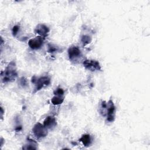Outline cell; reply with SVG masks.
Wrapping results in <instances>:
<instances>
[{"label":"cell","mask_w":150,"mask_h":150,"mask_svg":"<svg viewBox=\"0 0 150 150\" xmlns=\"http://www.w3.org/2000/svg\"><path fill=\"white\" fill-rule=\"evenodd\" d=\"M37 143L33 140H28V142L22 147L23 149H38Z\"/></svg>","instance_id":"obj_11"},{"label":"cell","mask_w":150,"mask_h":150,"mask_svg":"<svg viewBox=\"0 0 150 150\" xmlns=\"http://www.w3.org/2000/svg\"><path fill=\"white\" fill-rule=\"evenodd\" d=\"M50 79L48 76H42L37 78L36 76H33L32 78V82L35 84V88L33 93L40 90L45 87L48 86L50 83Z\"/></svg>","instance_id":"obj_3"},{"label":"cell","mask_w":150,"mask_h":150,"mask_svg":"<svg viewBox=\"0 0 150 150\" xmlns=\"http://www.w3.org/2000/svg\"><path fill=\"white\" fill-rule=\"evenodd\" d=\"M44 38L38 36L30 39L28 41V45L32 50H38L42 47L44 43Z\"/></svg>","instance_id":"obj_7"},{"label":"cell","mask_w":150,"mask_h":150,"mask_svg":"<svg viewBox=\"0 0 150 150\" xmlns=\"http://www.w3.org/2000/svg\"><path fill=\"white\" fill-rule=\"evenodd\" d=\"M1 120H2V118H3V115H4V110H3V108H2V107H1Z\"/></svg>","instance_id":"obj_19"},{"label":"cell","mask_w":150,"mask_h":150,"mask_svg":"<svg viewBox=\"0 0 150 150\" xmlns=\"http://www.w3.org/2000/svg\"><path fill=\"white\" fill-rule=\"evenodd\" d=\"M22 129V125H17V126L15 127V131H17V132L20 131Z\"/></svg>","instance_id":"obj_18"},{"label":"cell","mask_w":150,"mask_h":150,"mask_svg":"<svg viewBox=\"0 0 150 150\" xmlns=\"http://www.w3.org/2000/svg\"><path fill=\"white\" fill-rule=\"evenodd\" d=\"M19 29H20V26L18 25H15L13 26L12 29V33L13 36H16L17 35L19 30Z\"/></svg>","instance_id":"obj_16"},{"label":"cell","mask_w":150,"mask_h":150,"mask_svg":"<svg viewBox=\"0 0 150 150\" xmlns=\"http://www.w3.org/2000/svg\"><path fill=\"white\" fill-rule=\"evenodd\" d=\"M1 146H2L3 145V138H1Z\"/></svg>","instance_id":"obj_20"},{"label":"cell","mask_w":150,"mask_h":150,"mask_svg":"<svg viewBox=\"0 0 150 150\" xmlns=\"http://www.w3.org/2000/svg\"><path fill=\"white\" fill-rule=\"evenodd\" d=\"M32 132L34 136L38 139L43 138L47 136L48 132L47 129L44 126L43 124L38 122L32 128Z\"/></svg>","instance_id":"obj_4"},{"label":"cell","mask_w":150,"mask_h":150,"mask_svg":"<svg viewBox=\"0 0 150 150\" xmlns=\"http://www.w3.org/2000/svg\"><path fill=\"white\" fill-rule=\"evenodd\" d=\"M44 126L47 129H53L57 125V121L54 116H47L43 121Z\"/></svg>","instance_id":"obj_9"},{"label":"cell","mask_w":150,"mask_h":150,"mask_svg":"<svg viewBox=\"0 0 150 150\" xmlns=\"http://www.w3.org/2000/svg\"><path fill=\"white\" fill-rule=\"evenodd\" d=\"M59 50V47H57V46L51 44V43H49L47 45V52L51 53H54L58 52Z\"/></svg>","instance_id":"obj_13"},{"label":"cell","mask_w":150,"mask_h":150,"mask_svg":"<svg viewBox=\"0 0 150 150\" xmlns=\"http://www.w3.org/2000/svg\"><path fill=\"white\" fill-rule=\"evenodd\" d=\"M64 100V96H59L54 95L51 99V102L52 104L54 105H57L62 104Z\"/></svg>","instance_id":"obj_12"},{"label":"cell","mask_w":150,"mask_h":150,"mask_svg":"<svg viewBox=\"0 0 150 150\" xmlns=\"http://www.w3.org/2000/svg\"><path fill=\"white\" fill-rule=\"evenodd\" d=\"M20 84L23 87H25L28 86V80L24 77H22L20 79Z\"/></svg>","instance_id":"obj_17"},{"label":"cell","mask_w":150,"mask_h":150,"mask_svg":"<svg viewBox=\"0 0 150 150\" xmlns=\"http://www.w3.org/2000/svg\"><path fill=\"white\" fill-rule=\"evenodd\" d=\"M79 141H80L83 144V145L85 146H88L89 145H90L91 143V139L90 135L87 134L82 135V136L81 137V138H80Z\"/></svg>","instance_id":"obj_10"},{"label":"cell","mask_w":150,"mask_h":150,"mask_svg":"<svg viewBox=\"0 0 150 150\" xmlns=\"http://www.w3.org/2000/svg\"><path fill=\"white\" fill-rule=\"evenodd\" d=\"M49 32V28L44 24H38L34 30V32L35 33L38 34L40 36L44 38L48 35Z\"/></svg>","instance_id":"obj_8"},{"label":"cell","mask_w":150,"mask_h":150,"mask_svg":"<svg viewBox=\"0 0 150 150\" xmlns=\"http://www.w3.org/2000/svg\"><path fill=\"white\" fill-rule=\"evenodd\" d=\"M68 56L70 60L76 63L82 57V53L80 49L76 46H70L67 50Z\"/></svg>","instance_id":"obj_5"},{"label":"cell","mask_w":150,"mask_h":150,"mask_svg":"<svg viewBox=\"0 0 150 150\" xmlns=\"http://www.w3.org/2000/svg\"><path fill=\"white\" fill-rule=\"evenodd\" d=\"M18 74L16 71V66L14 60L11 61L6 67L4 71L1 73V80L2 83H11L15 80Z\"/></svg>","instance_id":"obj_2"},{"label":"cell","mask_w":150,"mask_h":150,"mask_svg":"<svg viewBox=\"0 0 150 150\" xmlns=\"http://www.w3.org/2000/svg\"><path fill=\"white\" fill-rule=\"evenodd\" d=\"M100 113L104 117L106 116L108 122H113L115 119V107L113 101L110 100L108 102L102 101L99 110Z\"/></svg>","instance_id":"obj_1"},{"label":"cell","mask_w":150,"mask_h":150,"mask_svg":"<svg viewBox=\"0 0 150 150\" xmlns=\"http://www.w3.org/2000/svg\"><path fill=\"white\" fill-rule=\"evenodd\" d=\"M83 64L86 69L91 71H94L96 70H101V67L100 63L95 60L87 59L83 61Z\"/></svg>","instance_id":"obj_6"},{"label":"cell","mask_w":150,"mask_h":150,"mask_svg":"<svg viewBox=\"0 0 150 150\" xmlns=\"http://www.w3.org/2000/svg\"><path fill=\"white\" fill-rule=\"evenodd\" d=\"M81 42L83 46L89 44L91 42V38L88 35H83L81 38Z\"/></svg>","instance_id":"obj_14"},{"label":"cell","mask_w":150,"mask_h":150,"mask_svg":"<svg viewBox=\"0 0 150 150\" xmlns=\"http://www.w3.org/2000/svg\"><path fill=\"white\" fill-rule=\"evenodd\" d=\"M54 95L55 96H63L64 95V90L61 87L57 88L53 92Z\"/></svg>","instance_id":"obj_15"}]
</instances>
